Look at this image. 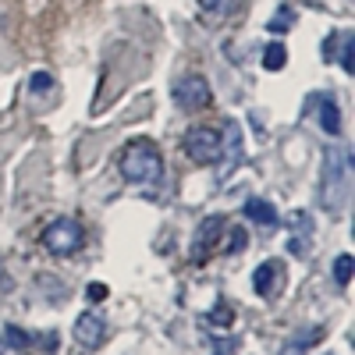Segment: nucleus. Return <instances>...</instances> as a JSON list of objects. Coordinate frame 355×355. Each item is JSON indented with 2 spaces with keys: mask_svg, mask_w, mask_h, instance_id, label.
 Masks as SVG:
<instances>
[{
  "mask_svg": "<svg viewBox=\"0 0 355 355\" xmlns=\"http://www.w3.org/2000/svg\"><path fill=\"white\" fill-rule=\"evenodd\" d=\"M320 334H323L320 327H309L306 334H295V338H291V341L281 348V355H302L306 348H313V345L320 341Z\"/></svg>",
  "mask_w": 355,
  "mask_h": 355,
  "instance_id": "nucleus-12",
  "label": "nucleus"
},
{
  "mask_svg": "<svg viewBox=\"0 0 355 355\" xmlns=\"http://www.w3.org/2000/svg\"><path fill=\"white\" fill-rule=\"evenodd\" d=\"M214 355H220V352H214Z\"/></svg>",
  "mask_w": 355,
  "mask_h": 355,
  "instance_id": "nucleus-25",
  "label": "nucleus"
},
{
  "mask_svg": "<svg viewBox=\"0 0 355 355\" xmlns=\"http://www.w3.org/2000/svg\"><path fill=\"white\" fill-rule=\"evenodd\" d=\"M242 214H245L249 220L263 224V227H277V224H281V217H277V210H274V202H266V199H245Z\"/></svg>",
  "mask_w": 355,
  "mask_h": 355,
  "instance_id": "nucleus-10",
  "label": "nucleus"
},
{
  "mask_svg": "<svg viewBox=\"0 0 355 355\" xmlns=\"http://www.w3.org/2000/svg\"><path fill=\"white\" fill-rule=\"evenodd\" d=\"M0 355H4V345H0Z\"/></svg>",
  "mask_w": 355,
  "mask_h": 355,
  "instance_id": "nucleus-24",
  "label": "nucleus"
},
{
  "mask_svg": "<svg viewBox=\"0 0 355 355\" xmlns=\"http://www.w3.org/2000/svg\"><path fill=\"white\" fill-rule=\"evenodd\" d=\"M341 68H345V75H355V36L352 33H341Z\"/></svg>",
  "mask_w": 355,
  "mask_h": 355,
  "instance_id": "nucleus-15",
  "label": "nucleus"
},
{
  "mask_svg": "<svg viewBox=\"0 0 355 355\" xmlns=\"http://www.w3.org/2000/svg\"><path fill=\"white\" fill-rule=\"evenodd\" d=\"M171 100H174L178 110H202L214 100V93H210V82L202 75H182L171 85Z\"/></svg>",
  "mask_w": 355,
  "mask_h": 355,
  "instance_id": "nucleus-4",
  "label": "nucleus"
},
{
  "mask_svg": "<svg viewBox=\"0 0 355 355\" xmlns=\"http://www.w3.org/2000/svg\"><path fill=\"white\" fill-rule=\"evenodd\" d=\"M182 146H185V153H189L196 164H214V160H220V132H214V128H192V132L182 139Z\"/></svg>",
  "mask_w": 355,
  "mask_h": 355,
  "instance_id": "nucleus-5",
  "label": "nucleus"
},
{
  "mask_svg": "<svg viewBox=\"0 0 355 355\" xmlns=\"http://www.w3.org/2000/svg\"><path fill=\"white\" fill-rule=\"evenodd\" d=\"M121 174L135 185H157L164 178V157L157 150V142L150 139H132L121 150Z\"/></svg>",
  "mask_w": 355,
  "mask_h": 355,
  "instance_id": "nucleus-2",
  "label": "nucleus"
},
{
  "mask_svg": "<svg viewBox=\"0 0 355 355\" xmlns=\"http://www.w3.org/2000/svg\"><path fill=\"white\" fill-rule=\"evenodd\" d=\"M85 295H89V302H103V299H107V295H110V291H107V284H100V281H93V284H89V288H85Z\"/></svg>",
  "mask_w": 355,
  "mask_h": 355,
  "instance_id": "nucleus-21",
  "label": "nucleus"
},
{
  "mask_svg": "<svg viewBox=\"0 0 355 355\" xmlns=\"http://www.w3.org/2000/svg\"><path fill=\"white\" fill-rule=\"evenodd\" d=\"M220 157H224L220 174H227L231 167H239V164H242V157H245V146H242V128L234 125V121H227V125H224V132H220Z\"/></svg>",
  "mask_w": 355,
  "mask_h": 355,
  "instance_id": "nucleus-8",
  "label": "nucleus"
},
{
  "mask_svg": "<svg viewBox=\"0 0 355 355\" xmlns=\"http://www.w3.org/2000/svg\"><path fill=\"white\" fill-rule=\"evenodd\" d=\"M338 43H341V33H331L327 40H323V61H334V57H338Z\"/></svg>",
  "mask_w": 355,
  "mask_h": 355,
  "instance_id": "nucleus-20",
  "label": "nucleus"
},
{
  "mask_svg": "<svg viewBox=\"0 0 355 355\" xmlns=\"http://www.w3.org/2000/svg\"><path fill=\"white\" fill-rule=\"evenodd\" d=\"M28 89H33L36 96H40V93H46V89H53V75H50V71H36V75H33V82H28Z\"/></svg>",
  "mask_w": 355,
  "mask_h": 355,
  "instance_id": "nucleus-19",
  "label": "nucleus"
},
{
  "mask_svg": "<svg viewBox=\"0 0 355 355\" xmlns=\"http://www.w3.org/2000/svg\"><path fill=\"white\" fill-rule=\"evenodd\" d=\"M4 345H8V348H15V352H25V348H28V334L11 323V327H4Z\"/></svg>",
  "mask_w": 355,
  "mask_h": 355,
  "instance_id": "nucleus-16",
  "label": "nucleus"
},
{
  "mask_svg": "<svg viewBox=\"0 0 355 355\" xmlns=\"http://www.w3.org/2000/svg\"><path fill=\"white\" fill-rule=\"evenodd\" d=\"M82 224L75 220V217H57V220H50L46 227H43V245H46V252H53V256H71V252H78L82 249Z\"/></svg>",
  "mask_w": 355,
  "mask_h": 355,
  "instance_id": "nucleus-3",
  "label": "nucleus"
},
{
  "mask_svg": "<svg viewBox=\"0 0 355 355\" xmlns=\"http://www.w3.org/2000/svg\"><path fill=\"white\" fill-rule=\"evenodd\" d=\"M320 103V125L327 135H341V110L334 103V96H313Z\"/></svg>",
  "mask_w": 355,
  "mask_h": 355,
  "instance_id": "nucleus-11",
  "label": "nucleus"
},
{
  "mask_svg": "<svg viewBox=\"0 0 355 355\" xmlns=\"http://www.w3.org/2000/svg\"><path fill=\"white\" fill-rule=\"evenodd\" d=\"M352 199V160L348 150L331 146L323 153V182H320V206L327 210V217H341L345 206Z\"/></svg>",
  "mask_w": 355,
  "mask_h": 355,
  "instance_id": "nucleus-1",
  "label": "nucleus"
},
{
  "mask_svg": "<svg viewBox=\"0 0 355 355\" xmlns=\"http://www.w3.org/2000/svg\"><path fill=\"white\" fill-rule=\"evenodd\" d=\"M252 288L259 299H277L284 288V263L281 259H263L252 274Z\"/></svg>",
  "mask_w": 355,
  "mask_h": 355,
  "instance_id": "nucleus-6",
  "label": "nucleus"
},
{
  "mask_svg": "<svg viewBox=\"0 0 355 355\" xmlns=\"http://www.w3.org/2000/svg\"><path fill=\"white\" fill-rule=\"evenodd\" d=\"M352 274H355V259H352L348 252H341V256L334 259V281L345 288V284L352 281Z\"/></svg>",
  "mask_w": 355,
  "mask_h": 355,
  "instance_id": "nucleus-14",
  "label": "nucleus"
},
{
  "mask_svg": "<svg viewBox=\"0 0 355 355\" xmlns=\"http://www.w3.org/2000/svg\"><path fill=\"white\" fill-rule=\"evenodd\" d=\"M288 64V50H284V43H270L263 50V68L266 71H281Z\"/></svg>",
  "mask_w": 355,
  "mask_h": 355,
  "instance_id": "nucleus-13",
  "label": "nucleus"
},
{
  "mask_svg": "<svg viewBox=\"0 0 355 355\" xmlns=\"http://www.w3.org/2000/svg\"><path fill=\"white\" fill-rule=\"evenodd\" d=\"M245 245H249V234H245L242 227H234V231H231V239H227V245H224V252H227V256L245 252Z\"/></svg>",
  "mask_w": 355,
  "mask_h": 355,
  "instance_id": "nucleus-18",
  "label": "nucleus"
},
{
  "mask_svg": "<svg viewBox=\"0 0 355 355\" xmlns=\"http://www.w3.org/2000/svg\"><path fill=\"white\" fill-rule=\"evenodd\" d=\"M199 8H202V11H217L220 0H199Z\"/></svg>",
  "mask_w": 355,
  "mask_h": 355,
  "instance_id": "nucleus-22",
  "label": "nucleus"
},
{
  "mask_svg": "<svg viewBox=\"0 0 355 355\" xmlns=\"http://www.w3.org/2000/svg\"><path fill=\"white\" fill-rule=\"evenodd\" d=\"M71 334H75V341H78L82 348H100V345L107 341V320H103L100 313H82V316L75 320Z\"/></svg>",
  "mask_w": 355,
  "mask_h": 355,
  "instance_id": "nucleus-7",
  "label": "nucleus"
},
{
  "mask_svg": "<svg viewBox=\"0 0 355 355\" xmlns=\"http://www.w3.org/2000/svg\"><path fill=\"white\" fill-rule=\"evenodd\" d=\"M224 231V217L220 214H214V217H206L202 220V227H199V234H196V249H192V259H206V252H210L214 245H217V234Z\"/></svg>",
  "mask_w": 355,
  "mask_h": 355,
  "instance_id": "nucleus-9",
  "label": "nucleus"
},
{
  "mask_svg": "<svg viewBox=\"0 0 355 355\" xmlns=\"http://www.w3.org/2000/svg\"><path fill=\"white\" fill-rule=\"evenodd\" d=\"M295 25V11L291 8H277V15L270 18V33H288Z\"/></svg>",
  "mask_w": 355,
  "mask_h": 355,
  "instance_id": "nucleus-17",
  "label": "nucleus"
},
{
  "mask_svg": "<svg viewBox=\"0 0 355 355\" xmlns=\"http://www.w3.org/2000/svg\"><path fill=\"white\" fill-rule=\"evenodd\" d=\"M0 274H4V263H0Z\"/></svg>",
  "mask_w": 355,
  "mask_h": 355,
  "instance_id": "nucleus-23",
  "label": "nucleus"
}]
</instances>
